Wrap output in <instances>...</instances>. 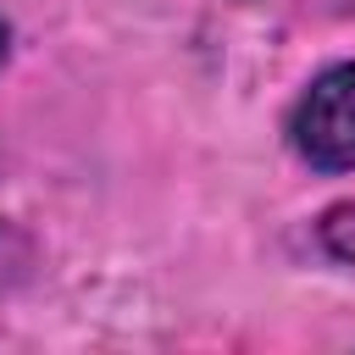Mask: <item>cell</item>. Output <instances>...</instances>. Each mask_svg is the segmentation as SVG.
Listing matches in <instances>:
<instances>
[{
  "label": "cell",
  "mask_w": 355,
  "mask_h": 355,
  "mask_svg": "<svg viewBox=\"0 0 355 355\" xmlns=\"http://www.w3.org/2000/svg\"><path fill=\"white\" fill-rule=\"evenodd\" d=\"M288 144L311 172H355V61H333L300 89L288 111Z\"/></svg>",
  "instance_id": "cell-1"
},
{
  "label": "cell",
  "mask_w": 355,
  "mask_h": 355,
  "mask_svg": "<svg viewBox=\"0 0 355 355\" xmlns=\"http://www.w3.org/2000/svg\"><path fill=\"white\" fill-rule=\"evenodd\" d=\"M316 239H322V250H327V255H338V261H349V266H355V200H344V205L322 211Z\"/></svg>",
  "instance_id": "cell-2"
},
{
  "label": "cell",
  "mask_w": 355,
  "mask_h": 355,
  "mask_svg": "<svg viewBox=\"0 0 355 355\" xmlns=\"http://www.w3.org/2000/svg\"><path fill=\"white\" fill-rule=\"evenodd\" d=\"M6 50H11V28L0 22V61H6Z\"/></svg>",
  "instance_id": "cell-3"
}]
</instances>
